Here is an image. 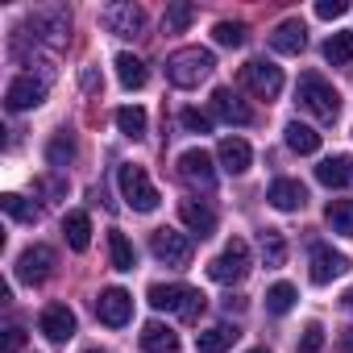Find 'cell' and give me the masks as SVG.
Masks as SVG:
<instances>
[{"mask_svg": "<svg viewBox=\"0 0 353 353\" xmlns=\"http://www.w3.org/2000/svg\"><path fill=\"white\" fill-rule=\"evenodd\" d=\"M145 299H150V307L174 312V316L188 320V324H196V320L204 316V295H200L196 287H188V283H154V287L145 291Z\"/></svg>", "mask_w": 353, "mask_h": 353, "instance_id": "obj_1", "label": "cell"}, {"mask_svg": "<svg viewBox=\"0 0 353 353\" xmlns=\"http://www.w3.org/2000/svg\"><path fill=\"white\" fill-rule=\"evenodd\" d=\"M212 67H216L212 50H204V46H183V50H174V54L166 59V79H170L174 88H200V83L212 75Z\"/></svg>", "mask_w": 353, "mask_h": 353, "instance_id": "obj_2", "label": "cell"}, {"mask_svg": "<svg viewBox=\"0 0 353 353\" xmlns=\"http://www.w3.org/2000/svg\"><path fill=\"white\" fill-rule=\"evenodd\" d=\"M295 96H299V104H303L316 121H336V112H341V96H336V88H332L324 75H316V71H303V75H299Z\"/></svg>", "mask_w": 353, "mask_h": 353, "instance_id": "obj_3", "label": "cell"}, {"mask_svg": "<svg viewBox=\"0 0 353 353\" xmlns=\"http://www.w3.org/2000/svg\"><path fill=\"white\" fill-rule=\"evenodd\" d=\"M117 183H121V196H125V204L133 208V212H154L158 208V188L150 183V174H145V166H133V162H121L117 166Z\"/></svg>", "mask_w": 353, "mask_h": 353, "instance_id": "obj_4", "label": "cell"}, {"mask_svg": "<svg viewBox=\"0 0 353 353\" xmlns=\"http://www.w3.org/2000/svg\"><path fill=\"white\" fill-rule=\"evenodd\" d=\"M26 38H34V42H46L50 50H59V46H67V38H71V17H67V9H34L30 17H26Z\"/></svg>", "mask_w": 353, "mask_h": 353, "instance_id": "obj_5", "label": "cell"}, {"mask_svg": "<svg viewBox=\"0 0 353 353\" xmlns=\"http://www.w3.org/2000/svg\"><path fill=\"white\" fill-rule=\"evenodd\" d=\"M150 254H154L162 266L183 270V266H192L196 245H192V237H188V233H174V229H154V237H150Z\"/></svg>", "mask_w": 353, "mask_h": 353, "instance_id": "obj_6", "label": "cell"}, {"mask_svg": "<svg viewBox=\"0 0 353 353\" xmlns=\"http://www.w3.org/2000/svg\"><path fill=\"white\" fill-rule=\"evenodd\" d=\"M245 274H250V245H245L241 237H233V241L208 262V279H216V283L229 287V283H241Z\"/></svg>", "mask_w": 353, "mask_h": 353, "instance_id": "obj_7", "label": "cell"}, {"mask_svg": "<svg viewBox=\"0 0 353 353\" xmlns=\"http://www.w3.org/2000/svg\"><path fill=\"white\" fill-rule=\"evenodd\" d=\"M100 21H104V30L117 34V38H141V30H145V9L133 5V0H121V5H108V9L100 13Z\"/></svg>", "mask_w": 353, "mask_h": 353, "instance_id": "obj_8", "label": "cell"}, {"mask_svg": "<svg viewBox=\"0 0 353 353\" xmlns=\"http://www.w3.org/2000/svg\"><path fill=\"white\" fill-rule=\"evenodd\" d=\"M241 83H245L254 96L274 100V96L283 92V71H279L274 63H266V59H250V63L241 67Z\"/></svg>", "mask_w": 353, "mask_h": 353, "instance_id": "obj_9", "label": "cell"}, {"mask_svg": "<svg viewBox=\"0 0 353 353\" xmlns=\"http://www.w3.org/2000/svg\"><path fill=\"white\" fill-rule=\"evenodd\" d=\"M179 174H183L192 188H200V192H212L216 188V166H212V154L208 150H183L179 154Z\"/></svg>", "mask_w": 353, "mask_h": 353, "instance_id": "obj_10", "label": "cell"}, {"mask_svg": "<svg viewBox=\"0 0 353 353\" xmlns=\"http://www.w3.org/2000/svg\"><path fill=\"white\" fill-rule=\"evenodd\" d=\"M46 100V79H34V75H17L9 88H5V104L9 112H30Z\"/></svg>", "mask_w": 353, "mask_h": 353, "instance_id": "obj_11", "label": "cell"}, {"mask_svg": "<svg viewBox=\"0 0 353 353\" xmlns=\"http://www.w3.org/2000/svg\"><path fill=\"white\" fill-rule=\"evenodd\" d=\"M54 250L50 245H30L21 258H17V279L21 283H46L50 274H54Z\"/></svg>", "mask_w": 353, "mask_h": 353, "instance_id": "obj_12", "label": "cell"}, {"mask_svg": "<svg viewBox=\"0 0 353 353\" xmlns=\"http://www.w3.org/2000/svg\"><path fill=\"white\" fill-rule=\"evenodd\" d=\"M96 316H100V324H108V328L129 324V316H133V299H129V291H121V287L100 291V299H96Z\"/></svg>", "mask_w": 353, "mask_h": 353, "instance_id": "obj_13", "label": "cell"}, {"mask_svg": "<svg viewBox=\"0 0 353 353\" xmlns=\"http://www.w3.org/2000/svg\"><path fill=\"white\" fill-rule=\"evenodd\" d=\"M38 328H42L54 345H63V341L75 336V312H71L67 303H46L42 316H38Z\"/></svg>", "mask_w": 353, "mask_h": 353, "instance_id": "obj_14", "label": "cell"}, {"mask_svg": "<svg viewBox=\"0 0 353 353\" xmlns=\"http://www.w3.org/2000/svg\"><path fill=\"white\" fill-rule=\"evenodd\" d=\"M349 270V258L345 254H336L332 245H312V283L316 287H324V283H332L336 274H345Z\"/></svg>", "mask_w": 353, "mask_h": 353, "instance_id": "obj_15", "label": "cell"}, {"mask_svg": "<svg viewBox=\"0 0 353 353\" xmlns=\"http://www.w3.org/2000/svg\"><path fill=\"white\" fill-rule=\"evenodd\" d=\"M212 112H216L221 121H229V125H250V121H254L250 104H245L233 88H216V92H212Z\"/></svg>", "mask_w": 353, "mask_h": 353, "instance_id": "obj_16", "label": "cell"}, {"mask_svg": "<svg viewBox=\"0 0 353 353\" xmlns=\"http://www.w3.org/2000/svg\"><path fill=\"white\" fill-rule=\"evenodd\" d=\"M270 46H274L279 54H299V50L307 46V26H303L299 17L279 21V26H274V34H270Z\"/></svg>", "mask_w": 353, "mask_h": 353, "instance_id": "obj_17", "label": "cell"}, {"mask_svg": "<svg viewBox=\"0 0 353 353\" xmlns=\"http://www.w3.org/2000/svg\"><path fill=\"white\" fill-rule=\"evenodd\" d=\"M266 200H270L279 212H299V208L307 204V188H303L299 179H274L270 192H266Z\"/></svg>", "mask_w": 353, "mask_h": 353, "instance_id": "obj_18", "label": "cell"}, {"mask_svg": "<svg viewBox=\"0 0 353 353\" xmlns=\"http://www.w3.org/2000/svg\"><path fill=\"white\" fill-rule=\"evenodd\" d=\"M179 221H183L200 241L216 233V212H212L208 204H200V200H179Z\"/></svg>", "mask_w": 353, "mask_h": 353, "instance_id": "obj_19", "label": "cell"}, {"mask_svg": "<svg viewBox=\"0 0 353 353\" xmlns=\"http://www.w3.org/2000/svg\"><path fill=\"white\" fill-rule=\"evenodd\" d=\"M216 158H221V166H225L229 174H245L250 162H254V150H250V141H241V137H225V141L216 145Z\"/></svg>", "mask_w": 353, "mask_h": 353, "instance_id": "obj_20", "label": "cell"}, {"mask_svg": "<svg viewBox=\"0 0 353 353\" xmlns=\"http://www.w3.org/2000/svg\"><path fill=\"white\" fill-rule=\"evenodd\" d=\"M141 349H145V353H179V332H170L166 324L150 320V324L141 328Z\"/></svg>", "mask_w": 353, "mask_h": 353, "instance_id": "obj_21", "label": "cell"}, {"mask_svg": "<svg viewBox=\"0 0 353 353\" xmlns=\"http://www.w3.org/2000/svg\"><path fill=\"white\" fill-rule=\"evenodd\" d=\"M237 336H241V332H237L233 324H212V328H204V332L196 336V349H200V353H225V349H233Z\"/></svg>", "mask_w": 353, "mask_h": 353, "instance_id": "obj_22", "label": "cell"}, {"mask_svg": "<svg viewBox=\"0 0 353 353\" xmlns=\"http://www.w3.org/2000/svg\"><path fill=\"white\" fill-rule=\"evenodd\" d=\"M349 166H353V162H349L345 154H332V158H324V162L316 166V179H320L324 188H345V183L353 179Z\"/></svg>", "mask_w": 353, "mask_h": 353, "instance_id": "obj_23", "label": "cell"}, {"mask_svg": "<svg viewBox=\"0 0 353 353\" xmlns=\"http://www.w3.org/2000/svg\"><path fill=\"white\" fill-rule=\"evenodd\" d=\"M117 79H121V88L137 92V88H145V79H150V67H145L137 54H117Z\"/></svg>", "mask_w": 353, "mask_h": 353, "instance_id": "obj_24", "label": "cell"}, {"mask_svg": "<svg viewBox=\"0 0 353 353\" xmlns=\"http://www.w3.org/2000/svg\"><path fill=\"white\" fill-rule=\"evenodd\" d=\"M63 233H67V245L83 254L92 245V221H88V212H67L63 216Z\"/></svg>", "mask_w": 353, "mask_h": 353, "instance_id": "obj_25", "label": "cell"}, {"mask_svg": "<svg viewBox=\"0 0 353 353\" xmlns=\"http://www.w3.org/2000/svg\"><path fill=\"white\" fill-rule=\"evenodd\" d=\"M287 145L295 150V154H316L320 150V133L312 129V125H299V121H287Z\"/></svg>", "mask_w": 353, "mask_h": 353, "instance_id": "obj_26", "label": "cell"}, {"mask_svg": "<svg viewBox=\"0 0 353 353\" xmlns=\"http://www.w3.org/2000/svg\"><path fill=\"white\" fill-rule=\"evenodd\" d=\"M324 221H328V229H332V233L353 237V200H328Z\"/></svg>", "mask_w": 353, "mask_h": 353, "instance_id": "obj_27", "label": "cell"}, {"mask_svg": "<svg viewBox=\"0 0 353 353\" xmlns=\"http://www.w3.org/2000/svg\"><path fill=\"white\" fill-rule=\"evenodd\" d=\"M258 250H262V262H266L270 270L287 262V241H283V233H279V229H262V237H258Z\"/></svg>", "mask_w": 353, "mask_h": 353, "instance_id": "obj_28", "label": "cell"}, {"mask_svg": "<svg viewBox=\"0 0 353 353\" xmlns=\"http://www.w3.org/2000/svg\"><path fill=\"white\" fill-rule=\"evenodd\" d=\"M108 258H112V266H117V270H133V262H137L133 241H129L121 229H112V233H108Z\"/></svg>", "mask_w": 353, "mask_h": 353, "instance_id": "obj_29", "label": "cell"}, {"mask_svg": "<svg viewBox=\"0 0 353 353\" xmlns=\"http://www.w3.org/2000/svg\"><path fill=\"white\" fill-rule=\"evenodd\" d=\"M324 59H328L332 67H345V63H353V34H349V30L332 34V38L324 42Z\"/></svg>", "mask_w": 353, "mask_h": 353, "instance_id": "obj_30", "label": "cell"}, {"mask_svg": "<svg viewBox=\"0 0 353 353\" xmlns=\"http://www.w3.org/2000/svg\"><path fill=\"white\" fill-rule=\"evenodd\" d=\"M117 129L125 133V137H145V112L137 108V104H125V108H117Z\"/></svg>", "mask_w": 353, "mask_h": 353, "instance_id": "obj_31", "label": "cell"}, {"mask_svg": "<svg viewBox=\"0 0 353 353\" xmlns=\"http://www.w3.org/2000/svg\"><path fill=\"white\" fill-rule=\"evenodd\" d=\"M192 21H196V5L179 0V5H170V9H166V17H162V30H166V34H183Z\"/></svg>", "mask_w": 353, "mask_h": 353, "instance_id": "obj_32", "label": "cell"}, {"mask_svg": "<svg viewBox=\"0 0 353 353\" xmlns=\"http://www.w3.org/2000/svg\"><path fill=\"white\" fill-rule=\"evenodd\" d=\"M46 162H50V166H67V162H75V137H71V133H54L50 145H46Z\"/></svg>", "mask_w": 353, "mask_h": 353, "instance_id": "obj_33", "label": "cell"}, {"mask_svg": "<svg viewBox=\"0 0 353 353\" xmlns=\"http://www.w3.org/2000/svg\"><path fill=\"white\" fill-rule=\"evenodd\" d=\"M0 208H5L13 221H26V225H34L38 221V208L26 200V196H17V192H9V196H0Z\"/></svg>", "mask_w": 353, "mask_h": 353, "instance_id": "obj_34", "label": "cell"}, {"mask_svg": "<svg viewBox=\"0 0 353 353\" xmlns=\"http://www.w3.org/2000/svg\"><path fill=\"white\" fill-rule=\"evenodd\" d=\"M266 307H270L274 316H287V312L295 307V287H291V283H274V287L266 291Z\"/></svg>", "mask_w": 353, "mask_h": 353, "instance_id": "obj_35", "label": "cell"}, {"mask_svg": "<svg viewBox=\"0 0 353 353\" xmlns=\"http://www.w3.org/2000/svg\"><path fill=\"white\" fill-rule=\"evenodd\" d=\"M212 38H216V46H245V26L241 21H216V30H212Z\"/></svg>", "mask_w": 353, "mask_h": 353, "instance_id": "obj_36", "label": "cell"}, {"mask_svg": "<svg viewBox=\"0 0 353 353\" xmlns=\"http://www.w3.org/2000/svg\"><path fill=\"white\" fill-rule=\"evenodd\" d=\"M179 125H183L188 133H208V129H212V117L200 112V108H183V112H179Z\"/></svg>", "mask_w": 353, "mask_h": 353, "instance_id": "obj_37", "label": "cell"}, {"mask_svg": "<svg viewBox=\"0 0 353 353\" xmlns=\"http://www.w3.org/2000/svg\"><path fill=\"white\" fill-rule=\"evenodd\" d=\"M324 349V328L312 320L307 328H303V341H299V353H320Z\"/></svg>", "mask_w": 353, "mask_h": 353, "instance_id": "obj_38", "label": "cell"}, {"mask_svg": "<svg viewBox=\"0 0 353 353\" xmlns=\"http://www.w3.org/2000/svg\"><path fill=\"white\" fill-rule=\"evenodd\" d=\"M349 13V5L345 0H320L316 5V17H324V21H332V17H345Z\"/></svg>", "mask_w": 353, "mask_h": 353, "instance_id": "obj_39", "label": "cell"}, {"mask_svg": "<svg viewBox=\"0 0 353 353\" xmlns=\"http://www.w3.org/2000/svg\"><path fill=\"white\" fill-rule=\"evenodd\" d=\"M21 345H26V332L13 324V328H5V349L0 353H21Z\"/></svg>", "mask_w": 353, "mask_h": 353, "instance_id": "obj_40", "label": "cell"}, {"mask_svg": "<svg viewBox=\"0 0 353 353\" xmlns=\"http://www.w3.org/2000/svg\"><path fill=\"white\" fill-rule=\"evenodd\" d=\"M83 88H88V92H96V88H100V75H96V67H88V71H83Z\"/></svg>", "mask_w": 353, "mask_h": 353, "instance_id": "obj_41", "label": "cell"}, {"mask_svg": "<svg viewBox=\"0 0 353 353\" xmlns=\"http://www.w3.org/2000/svg\"><path fill=\"white\" fill-rule=\"evenodd\" d=\"M225 307H229V312H245V299H241V295H229Z\"/></svg>", "mask_w": 353, "mask_h": 353, "instance_id": "obj_42", "label": "cell"}, {"mask_svg": "<svg viewBox=\"0 0 353 353\" xmlns=\"http://www.w3.org/2000/svg\"><path fill=\"white\" fill-rule=\"evenodd\" d=\"M341 349H345V353H353V328H345V332H341Z\"/></svg>", "mask_w": 353, "mask_h": 353, "instance_id": "obj_43", "label": "cell"}, {"mask_svg": "<svg viewBox=\"0 0 353 353\" xmlns=\"http://www.w3.org/2000/svg\"><path fill=\"white\" fill-rule=\"evenodd\" d=\"M341 307H345V312H353V287H349V291L341 295Z\"/></svg>", "mask_w": 353, "mask_h": 353, "instance_id": "obj_44", "label": "cell"}, {"mask_svg": "<svg viewBox=\"0 0 353 353\" xmlns=\"http://www.w3.org/2000/svg\"><path fill=\"white\" fill-rule=\"evenodd\" d=\"M250 353H270V349H250Z\"/></svg>", "mask_w": 353, "mask_h": 353, "instance_id": "obj_45", "label": "cell"}, {"mask_svg": "<svg viewBox=\"0 0 353 353\" xmlns=\"http://www.w3.org/2000/svg\"><path fill=\"white\" fill-rule=\"evenodd\" d=\"M92 353H96V349H92Z\"/></svg>", "mask_w": 353, "mask_h": 353, "instance_id": "obj_46", "label": "cell"}]
</instances>
